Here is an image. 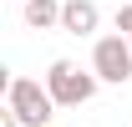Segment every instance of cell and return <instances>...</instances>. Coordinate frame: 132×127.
I'll return each mask as SVG.
<instances>
[{"label": "cell", "instance_id": "5b68a950", "mask_svg": "<svg viewBox=\"0 0 132 127\" xmlns=\"http://www.w3.org/2000/svg\"><path fill=\"white\" fill-rule=\"evenodd\" d=\"M66 0H26V26L31 31H61Z\"/></svg>", "mask_w": 132, "mask_h": 127}, {"label": "cell", "instance_id": "3957f363", "mask_svg": "<svg viewBox=\"0 0 132 127\" xmlns=\"http://www.w3.org/2000/svg\"><path fill=\"white\" fill-rule=\"evenodd\" d=\"M92 71H97V81H112V86L132 81V41L127 36H102L92 46Z\"/></svg>", "mask_w": 132, "mask_h": 127}, {"label": "cell", "instance_id": "6da1fadb", "mask_svg": "<svg viewBox=\"0 0 132 127\" xmlns=\"http://www.w3.org/2000/svg\"><path fill=\"white\" fill-rule=\"evenodd\" d=\"M5 107L20 117V127H46L56 117V102H51L46 81H31V76H10L5 81Z\"/></svg>", "mask_w": 132, "mask_h": 127}, {"label": "cell", "instance_id": "8992f818", "mask_svg": "<svg viewBox=\"0 0 132 127\" xmlns=\"http://www.w3.org/2000/svg\"><path fill=\"white\" fill-rule=\"evenodd\" d=\"M117 36H127V41H132V0L117 10Z\"/></svg>", "mask_w": 132, "mask_h": 127}, {"label": "cell", "instance_id": "277c9868", "mask_svg": "<svg viewBox=\"0 0 132 127\" xmlns=\"http://www.w3.org/2000/svg\"><path fill=\"white\" fill-rule=\"evenodd\" d=\"M97 26H102L97 0H66V10H61V31L66 36H92Z\"/></svg>", "mask_w": 132, "mask_h": 127}, {"label": "cell", "instance_id": "52a82bcc", "mask_svg": "<svg viewBox=\"0 0 132 127\" xmlns=\"http://www.w3.org/2000/svg\"><path fill=\"white\" fill-rule=\"evenodd\" d=\"M0 127H20V117H15L10 107H5V112H0Z\"/></svg>", "mask_w": 132, "mask_h": 127}, {"label": "cell", "instance_id": "7a4b0ae2", "mask_svg": "<svg viewBox=\"0 0 132 127\" xmlns=\"http://www.w3.org/2000/svg\"><path fill=\"white\" fill-rule=\"evenodd\" d=\"M46 92H51V102L56 107H81V102H92L97 97V71H81L76 61H51V71H46Z\"/></svg>", "mask_w": 132, "mask_h": 127}]
</instances>
